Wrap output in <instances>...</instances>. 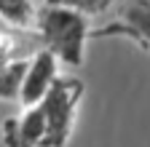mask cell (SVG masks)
Returning <instances> with one entry per match:
<instances>
[{
	"instance_id": "1",
	"label": "cell",
	"mask_w": 150,
	"mask_h": 147,
	"mask_svg": "<svg viewBox=\"0 0 150 147\" xmlns=\"http://www.w3.org/2000/svg\"><path fill=\"white\" fill-rule=\"evenodd\" d=\"M38 30L43 35L46 51H51L59 64L67 67H81L83 64V51H86V35L88 22L86 13L72 11L64 6H51L46 3L38 11Z\"/></svg>"
},
{
	"instance_id": "2",
	"label": "cell",
	"mask_w": 150,
	"mask_h": 147,
	"mask_svg": "<svg viewBox=\"0 0 150 147\" xmlns=\"http://www.w3.org/2000/svg\"><path fill=\"white\" fill-rule=\"evenodd\" d=\"M83 94V83L78 78H59L54 88L46 94L40 102L46 113V142L43 147H64L72 131L75 110H78V99Z\"/></svg>"
},
{
	"instance_id": "3",
	"label": "cell",
	"mask_w": 150,
	"mask_h": 147,
	"mask_svg": "<svg viewBox=\"0 0 150 147\" xmlns=\"http://www.w3.org/2000/svg\"><path fill=\"white\" fill-rule=\"evenodd\" d=\"M59 80V59L51 51H38L32 62H27L24 70V80H22V91L19 99L24 107H35L46 99V94L54 88V83Z\"/></svg>"
},
{
	"instance_id": "4",
	"label": "cell",
	"mask_w": 150,
	"mask_h": 147,
	"mask_svg": "<svg viewBox=\"0 0 150 147\" xmlns=\"http://www.w3.org/2000/svg\"><path fill=\"white\" fill-rule=\"evenodd\" d=\"M6 147H43L46 142V113L40 104L27 107L22 118H8L3 123Z\"/></svg>"
},
{
	"instance_id": "5",
	"label": "cell",
	"mask_w": 150,
	"mask_h": 147,
	"mask_svg": "<svg viewBox=\"0 0 150 147\" xmlns=\"http://www.w3.org/2000/svg\"><path fill=\"white\" fill-rule=\"evenodd\" d=\"M102 32H123L142 46H150V0H129L118 13V24L99 30V35Z\"/></svg>"
},
{
	"instance_id": "6",
	"label": "cell",
	"mask_w": 150,
	"mask_h": 147,
	"mask_svg": "<svg viewBox=\"0 0 150 147\" xmlns=\"http://www.w3.org/2000/svg\"><path fill=\"white\" fill-rule=\"evenodd\" d=\"M0 19L16 27H30L38 22V11L32 0H0Z\"/></svg>"
},
{
	"instance_id": "7",
	"label": "cell",
	"mask_w": 150,
	"mask_h": 147,
	"mask_svg": "<svg viewBox=\"0 0 150 147\" xmlns=\"http://www.w3.org/2000/svg\"><path fill=\"white\" fill-rule=\"evenodd\" d=\"M24 70H27L24 62H16L11 67H3V70H0V96H3V99L19 96V91H22V80H24Z\"/></svg>"
},
{
	"instance_id": "8",
	"label": "cell",
	"mask_w": 150,
	"mask_h": 147,
	"mask_svg": "<svg viewBox=\"0 0 150 147\" xmlns=\"http://www.w3.org/2000/svg\"><path fill=\"white\" fill-rule=\"evenodd\" d=\"M46 3L81 11V13H86V16H97V13H105V11L112 6V0H46Z\"/></svg>"
}]
</instances>
